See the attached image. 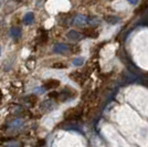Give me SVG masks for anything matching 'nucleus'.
<instances>
[{"instance_id": "nucleus-10", "label": "nucleus", "mask_w": 148, "mask_h": 147, "mask_svg": "<svg viewBox=\"0 0 148 147\" xmlns=\"http://www.w3.org/2000/svg\"><path fill=\"white\" fill-rule=\"evenodd\" d=\"M105 21L111 23V25H115V23L119 22V18L116 17V16H106L105 17Z\"/></svg>"}, {"instance_id": "nucleus-7", "label": "nucleus", "mask_w": 148, "mask_h": 147, "mask_svg": "<svg viewBox=\"0 0 148 147\" xmlns=\"http://www.w3.org/2000/svg\"><path fill=\"white\" fill-rule=\"evenodd\" d=\"M9 33H10V37L17 40V39H20V37H21V29L19 27H12L9 31Z\"/></svg>"}, {"instance_id": "nucleus-15", "label": "nucleus", "mask_w": 148, "mask_h": 147, "mask_svg": "<svg viewBox=\"0 0 148 147\" xmlns=\"http://www.w3.org/2000/svg\"><path fill=\"white\" fill-rule=\"evenodd\" d=\"M6 147H19V144L17 142H12V143H9Z\"/></svg>"}, {"instance_id": "nucleus-9", "label": "nucleus", "mask_w": 148, "mask_h": 147, "mask_svg": "<svg viewBox=\"0 0 148 147\" xmlns=\"http://www.w3.org/2000/svg\"><path fill=\"white\" fill-rule=\"evenodd\" d=\"M23 21H25V25H32L33 21H34V14H33V12L25 13V18H23Z\"/></svg>"}, {"instance_id": "nucleus-6", "label": "nucleus", "mask_w": 148, "mask_h": 147, "mask_svg": "<svg viewBox=\"0 0 148 147\" xmlns=\"http://www.w3.org/2000/svg\"><path fill=\"white\" fill-rule=\"evenodd\" d=\"M59 85H60V82H59V81L49 80L43 84V87L45 90H51V89H56V87H58Z\"/></svg>"}, {"instance_id": "nucleus-16", "label": "nucleus", "mask_w": 148, "mask_h": 147, "mask_svg": "<svg viewBox=\"0 0 148 147\" xmlns=\"http://www.w3.org/2000/svg\"><path fill=\"white\" fill-rule=\"evenodd\" d=\"M52 67H66V65L63 63H56V64H53Z\"/></svg>"}, {"instance_id": "nucleus-5", "label": "nucleus", "mask_w": 148, "mask_h": 147, "mask_svg": "<svg viewBox=\"0 0 148 147\" xmlns=\"http://www.w3.org/2000/svg\"><path fill=\"white\" fill-rule=\"evenodd\" d=\"M68 38L70 40H72V41H79V40L82 39V34H81L80 32H77V31L71 30L68 32Z\"/></svg>"}, {"instance_id": "nucleus-8", "label": "nucleus", "mask_w": 148, "mask_h": 147, "mask_svg": "<svg viewBox=\"0 0 148 147\" xmlns=\"http://www.w3.org/2000/svg\"><path fill=\"white\" fill-rule=\"evenodd\" d=\"M84 34L86 37H90V38H96L99 37V32L96 29H94V28H88V29L84 30Z\"/></svg>"}, {"instance_id": "nucleus-2", "label": "nucleus", "mask_w": 148, "mask_h": 147, "mask_svg": "<svg viewBox=\"0 0 148 147\" xmlns=\"http://www.w3.org/2000/svg\"><path fill=\"white\" fill-rule=\"evenodd\" d=\"M74 96H75V92L70 89H64V90H62L61 93H59V98L62 102H66L69 100H72L74 98Z\"/></svg>"}, {"instance_id": "nucleus-14", "label": "nucleus", "mask_w": 148, "mask_h": 147, "mask_svg": "<svg viewBox=\"0 0 148 147\" xmlns=\"http://www.w3.org/2000/svg\"><path fill=\"white\" fill-rule=\"evenodd\" d=\"M84 61H85V59L82 58V56L75 58V59L73 60V65H75V67H80V65H82V64L84 63Z\"/></svg>"}, {"instance_id": "nucleus-18", "label": "nucleus", "mask_w": 148, "mask_h": 147, "mask_svg": "<svg viewBox=\"0 0 148 147\" xmlns=\"http://www.w3.org/2000/svg\"><path fill=\"white\" fill-rule=\"evenodd\" d=\"M0 53H1V48H0Z\"/></svg>"}, {"instance_id": "nucleus-11", "label": "nucleus", "mask_w": 148, "mask_h": 147, "mask_svg": "<svg viewBox=\"0 0 148 147\" xmlns=\"http://www.w3.org/2000/svg\"><path fill=\"white\" fill-rule=\"evenodd\" d=\"M70 78H72L74 81H76L77 83H82L83 82V76L80 72H75V73L70 74Z\"/></svg>"}, {"instance_id": "nucleus-3", "label": "nucleus", "mask_w": 148, "mask_h": 147, "mask_svg": "<svg viewBox=\"0 0 148 147\" xmlns=\"http://www.w3.org/2000/svg\"><path fill=\"white\" fill-rule=\"evenodd\" d=\"M69 50H70V48L66 44H63V43H56V45L53 47V52L54 53H59V54L66 53Z\"/></svg>"}, {"instance_id": "nucleus-17", "label": "nucleus", "mask_w": 148, "mask_h": 147, "mask_svg": "<svg viewBox=\"0 0 148 147\" xmlns=\"http://www.w3.org/2000/svg\"><path fill=\"white\" fill-rule=\"evenodd\" d=\"M1 98H2V93H1V91H0V102H1Z\"/></svg>"}, {"instance_id": "nucleus-13", "label": "nucleus", "mask_w": 148, "mask_h": 147, "mask_svg": "<svg viewBox=\"0 0 148 147\" xmlns=\"http://www.w3.org/2000/svg\"><path fill=\"white\" fill-rule=\"evenodd\" d=\"M21 126H22V122L20 120H14V121H12V122L9 124V127L10 128H19Z\"/></svg>"}, {"instance_id": "nucleus-4", "label": "nucleus", "mask_w": 148, "mask_h": 147, "mask_svg": "<svg viewBox=\"0 0 148 147\" xmlns=\"http://www.w3.org/2000/svg\"><path fill=\"white\" fill-rule=\"evenodd\" d=\"M74 25H86L88 23V18H87L86 16H83V14H77L75 18H74V21H73Z\"/></svg>"}, {"instance_id": "nucleus-12", "label": "nucleus", "mask_w": 148, "mask_h": 147, "mask_svg": "<svg viewBox=\"0 0 148 147\" xmlns=\"http://www.w3.org/2000/svg\"><path fill=\"white\" fill-rule=\"evenodd\" d=\"M41 106H42V109H43L44 111H50L54 107V103L51 102V101H45V102H43V103L41 104Z\"/></svg>"}, {"instance_id": "nucleus-1", "label": "nucleus", "mask_w": 148, "mask_h": 147, "mask_svg": "<svg viewBox=\"0 0 148 147\" xmlns=\"http://www.w3.org/2000/svg\"><path fill=\"white\" fill-rule=\"evenodd\" d=\"M82 115V110H80V107H75V109H71L65 112L64 117L68 121H77Z\"/></svg>"}]
</instances>
